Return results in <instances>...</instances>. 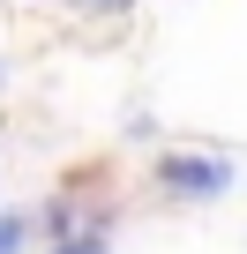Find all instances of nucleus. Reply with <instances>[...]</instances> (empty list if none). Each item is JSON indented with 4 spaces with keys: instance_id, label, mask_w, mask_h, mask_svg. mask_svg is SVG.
Returning a JSON list of instances; mask_svg holds the SVG:
<instances>
[{
    "instance_id": "obj_2",
    "label": "nucleus",
    "mask_w": 247,
    "mask_h": 254,
    "mask_svg": "<svg viewBox=\"0 0 247 254\" xmlns=\"http://www.w3.org/2000/svg\"><path fill=\"white\" fill-rule=\"evenodd\" d=\"M30 239H38L30 209H0V254H30Z\"/></svg>"
},
{
    "instance_id": "obj_1",
    "label": "nucleus",
    "mask_w": 247,
    "mask_h": 254,
    "mask_svg": "<svg viewBox=\"0 0 247 254\" xmlns=\"http://www.w3.org/2000/svg\"><path fill=\"white\" fill-rule=\"evenodd\" d=\"M232 180H240V165L217 157V150H158V157H150V187H158L165 202H180V209L217 202Z\"/></svg>"
},
{
    "instance_id": "obj_4",
    "label": "nucleus",
    "mask_w": 247,
    "mask_h": 254,
    "mask_svg": "<svg viewBox=\"0 0 247 254\" xmlns=\"http://www.w3.org/2000/svg\"><path fill=\"white\" fill-rule=\"evenodd\" d=\"M75 15H97V23H120V15H135V0H68Z\"/></svg>"
},
{
    "instance_id": "obj_3",
    "label": "nucleus",
    "mask_w": 247,
    "mask_h": 254,
    "mask_svg": "<svg viewBox=\"0 0 247 254\" xmlns=\"http://www.w3.org/2000/svg\"><path fill=\"white\" fill-rule=\"evenodd\" d=\"M45 254H112V232H68V239H45Z\"/></svg>"
},
{
    "instance_id": "obj_5",
    "label": "nucleus",
    "mask_w": 247,
    "mask_h": 254,
    "mask_svg": "<svg viewBox=\"0 0 247 254\" xmlns=\"http://www.w3.org/2000/svg\"><path fill=\"white\" fill-rule=\"evenodd\" d=\"M0 82H8V67H0Z\"/></svg>"
}]
</instances>
